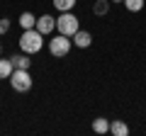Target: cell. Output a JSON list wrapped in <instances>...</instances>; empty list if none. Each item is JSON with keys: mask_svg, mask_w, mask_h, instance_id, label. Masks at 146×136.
<instances>
[{"mask_svg": "<svg viewBox=\"0 0 146 136\" xmlns=\"http://www.w3.org/2000/svg\"><path fill=\"white\" fill-rule=\"evenodd\" d=\"M93 12H95V15H107V12H110V3H107V0H98L95 7H93Z\"/></svg>", "mask_w": 146, "mask_h": 136, "instance_id": "cell-14", "label": "cell"}, {"mask_svg": "<svg viewBox=\"0 0 146 136\" xmlns=\"http://www.w3.org/2000/svg\"><path fill=\"white\" fill-rule=\"evenodd\" d=\"M12 66H15V68H25V71H29V68H32V58H29V53L22 51L20 56H12Z\"/></svg>", "mask_w": 146, "mask_h": 136, "instance_id": "cell-9", "label": "cell"}, {"mask_svg": "<svg viewBox=\"0 0 146 136\" xmlns=\"http://www.w3.org/2000/svg\"><path fill=\"white\" fill-rule=\"evenodd\" d=\"M36 32H42L44 37H46V34H51L54 29H56V20H54L51 15H42V17H36Z\"/></svg>", "mask_w": 146, "mask_h": 136, "instance_id": "cell-5", "label": "cell"}, {"mask_svg": "<svg viewBox=\"0 0 146 136\" xmlns=\"http://www.w3.org/2000/svg\"><path fill=\"white\" fill-rule=\"evenodd\" d=\"M78 29H80V22H78V17L73 15L71 10H68V12H61V17L56 20V32H58V34L73 37V34H76Z\"/></svg>", "mask_w": 146, "mask_h": 136, "instance_id": "cell-3", "label": "cell"}, {"mask_svg": "<svg viewBox=\"0 0 146 136\" xmlns=\"http://www.w3.org/2000/svg\"><path fill=\"white\" fill-rule=\"evenodd\" d=\"M12 71H15L12 58H3V56H0V80H7L12 75Z\"/></svg>", "mask_w": 146, "mask_h": 136, "instance_id": "cell-8", "label": "cell"}, {"mask_svg": "<svg viewBox=\"0 0 146 136\" xmlns=\"http://www.w3.org/2000/svg\"><path fill=\"white\" fill-rule=\"evenodd\" d=\"M0 56H3V44H0Z\"/></svg>", "mask_w": 146, "mask_h": 136, "instance_id": "cell-17", "label": "cell"}, {"mask_svg": "<svg viewBox=\"0 0 146 136\" xmlns=\"http://www.w3.org/2000/svg\"><path fill=\"white\" fill-rule=\"evenodd\" d=\"M34 24H36V17L32 12H22L20 15V27L22 29H34Z\"/></svg>", "mask_w": 146, "mask_h": 136, "instance_id": "cell-11", "label": "cell"}, {"mask_svg": "<svg viewBox=\"0 0 146 136\" xmlns=\"http://www.w3.org/2000/svg\"><path fill=\"white\" fill-rule=\"evenodd\" d=\"M71 39H73V46H78V49H88L90 44H93V34L85 32V29H78Z\"/></svg>", "mask_w": 146, "mask_h": 136, "instance_id": "cell-6", "label": "cell"}, {"mask_svg": "<svg viewBox=\"0 0 146 136\" xmlns=\"http://www.w3.org/2000/svg\"><path fill=\"white\" fill-rule=\"evenodd\" d=\"M110 131H112L115 136H129V126H127L122 119H112L110 121Z\"/></svg>", "mask_w": 146, "mask_h": 136, "instance_id": "cell-7", "label": "cell"}, {"mask_svg": "<svg viewBox=\"0 0 146 136\" xmlns=\"http://www.w3.org/2000/svg\"><path fill=\"white\" fill-rule=\"evenodd\" d=\"M7 32H10V20L3 17V20H0V34H7Z\"/></svg>", "mask_w": 146, "mask_h": 136, "instance_id": "cell-15", "label": "cell"}, {"mask_svg": "<svg viewBox=\"0 0 146 136\" xmlns=\"http://www.w3.org/2000/svg\"><path fill=\"white\" fill-rule=\"evenodd\" d=\"M122 5H124L129 12H139V10H144V0H124Z\"/></svg>", "mask_w": 146, "mask_h": 136, "instance_id": "cell-13", "label": "cell"}, {"mask_svg": "<svg viewBox=\"0 0 146 136\" xmlns=\"http://www.w3.org/2000/svg\"><path fill=\"white\" fill-rule=\"evenodd\" d=\"M112 3H124V0H112Z\"/></svg>", "mask_w": 146, "mask_h": 136, "instance_id": "cell-16", "label": "cell"}, {"mask_svg": "<svg viewBox=\"0 0 146 136\" xmlns=\"http://www.w3.org/2000/svg\"><path fill=\"white\" fill-rule=\"evenodd\" d=\"M20 49L25 53H29V56L39 53L44 49V34H42V32H36V27H34V29H25V32H22V37H20Z\"/></svg>", "mask_w": 146, "mask_h": 136, "instance_id": "cell-1", "label": "cell"}, {"mask_svg": "<svg viewBox=\"0 0 146 136\" xmlns=\"http://www.w3.org/2000/svg\"><path fill=\"white\" fill-rule=\"evenodd\" d=\"M93 131H95V134H107V131H110V119H105V117L93 119Z\"/></svg>", "mask_w": 146, "mask_h": 136, "instance_id": "cell-10", "label": "cell"}, {"mask_svg": "<svg viewBox=\"0 0 146 136\" xmlns=\"http://www.w3.org/2000/svg\"><path fill=\"white\" fill-rule=\"evenodd\" d=\"M76 3H78V0H54V7H56L58 12H68V10H73Z\"/></svg>", "mask_w": 146, "mask_h": 136, "instance_id": "cell-12", "label": "cell"}, {"mask_svg": "<svg viewBox=\"0 0 146 136\" xmlns=\"http://www.w3.org/2000/svg\"><path fill=\"white\" fill-rule=\"evenodd\" d=\"M71 46H73V39H71V37H66V34H56V37L49 42V51H51V56H56V58L68 56Z\"/></svg>", "mask_w": 146, "mask_h": 136, "instance_id": "cell-4", "label": "cell"}, {"mask_svg": "<svg viewBox=\"0 0 146 136\" xmlns=\"http://www.w3.org/2000/svg\"><path fill=\"white\" fill-rule=\"evenodd\" d=\"M7 80H10V85H12L15 92H29L32 85H34V78H32L29 71H25V68H15Z\"/></svg>", "mask_w": 146, "mask_h": 136, "instance_id": "cell-2", "label": "cell"}]
</instances>
